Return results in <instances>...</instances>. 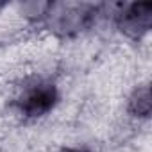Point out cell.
<instances>
[{"label":"cell","mask_w":152,"mask_h":152,"mask_svg":"<svg viewBox=\"0 0 152 152\" xmlns=\"http://www.w3.org/2000/svg\"><path fill=\"white\" fill-rule=\"evenodd\" d=\"M64 91L52 72H25L11 84L7 109L11 116L25 125L39 124L52 116L63 104Z\"/></svg>","instance_id":"1"},{"label":"cell","mask_w":152,"mask_h":152,"mask_svg":"<svg viewBox=\"0 0 152 152\" xmlns=\"http://www.w3.org/2000/svg\"><path fill=\"white\" fill-rule=\"evenodd\" d=\"M106 2L48 0L36 31L56 41H75L104 23Z\"/></svg>","instance_id":"2"},{"label":"cell","mask_w":152,"mask_h":152,"mask_svg":"<svg viewBox=\"0 0 152 152\" xmlns=\"http://www.w3.org/2000/svg\"><path fill=\"white\" fill-rule=\"evenodd\" d=\"M125 118L132 124H148L152 115V97L148 79H138L124 97Z\"/></svg>","instance_id":"4"},{"label":"cell","mask_w":152,"mask_h":152,"mask_svg":"<svg viewBox=\"0 0 152 152\" xmlns=\"http://www.w3.org/2000/svg\"><path fill=\"white\" fill-rule=\"evenodd\" d=\"M104 25L127 43H145L152 32V2H106Z\"/></svg>","instance_id":"3"},{"label":"cell","mask_w":152,"mask_h":152,"mask_svg":"<svg viewBox=\"0 0 152 152\" xmlns=\"http://www.w3.org/2000/svg\"><path fill=\"white\" fill-rule=\"evenodd\" d=\"M11 7H13V6L7 4V2H0V18H2L7 11H11Z\"/></svg>","instance_id":"6"},{"label":"cell","mask_w":152,"mask_h":152,"mask_svg":"<svg viewBox=\"0 0 152 152\" xmlns=\"http://www.w3.org/2000/svg\"><path fill=\"white\" fill-rule=\"evenodd\" d=\"M54 152H99V150L90 143H64L57 147Z\"/></svg>","instance_id":"5"}]
</instances>
